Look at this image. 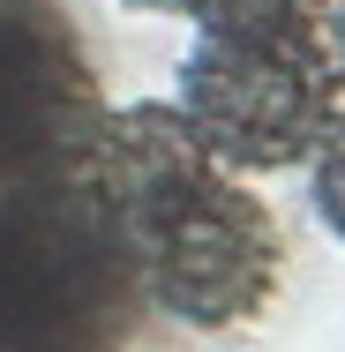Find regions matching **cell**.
<instances>
[{"label": "cell", "instance_id": "1", "mask_svg": "<svg viewBox=\"0 0 345 352\" xmlns=\"http://www.w3.org/2000/svg\"><path fill=\"white\" fill-rule=\"evenodd\" d=\"M113 217L143 255L150 300L188 330H248L278 300L285 240L263 195L240 188L173 105H121L98 150Z\"/></svg>", "mask_w": 345, "mask_h": 352}, {"label": "cell", "instance_id": "2", "mask_svg": "<svg viewBox=\"0 0 345 352\" xmlns=\"http://www.w3.org/2000/svg\"><path fill=\"white\" fill-rule=\"evenodd\" d=\"M173 113L225 173H293L345 113L323 15L300 0H233L196 23Z\"/></svg>", "mask_w": 345, "mask_h": 352}, {"label": "cell", "instance_id": "3", "mask_svg": "<svg viewBox=\"0 0 345 352\" xmlns=\"http://www.w3.org/2000/svg\"><path fill=\"white\" fill-rule=\"evenodd\" d=\"M308 203L331 225V240H345V113L331 120V135L315 142V157H308Z\"/></svg>", "mask_w": 345, "mask_h": 352}, {"label": "cell", "instance_id": "4", "mask_svg": "<svg viewBox=\"0 0 345 352\" xmlns=\"http://www.w3.org/2000/svg\"><path fill=\"white\" fill-rule=\"evenodd\" d=\"M121 8H143V15H180V23H203V15L233 8V0H121Z\"/></svg>", "mask_w": 345, "mask_h": 352}, {"label": "cell", "instance_id": "5", "mask_svg": "<svg viewBox=\"0 0 345 352\" xmlns=\"http://www.w3.org/2000/svg\"><path fill=\"white\" fill-rule=\"evenodd\" d=\"M323 45H331V68H338V90H345V0L323 8Z\"/></svg>", "mask_w": 345, "mask_h": 352}, {"label": "cell", "instance_id": "6", "mask_svg": "<svg viewBox=\"0 0 345 352\" xmlns=\"http://www.w3.org/2000/svg\"><path fill=\"white\" fill-rule=\"evenodd\" d=\"M300 8H315V15H323V8H331V0H300Z\"/></svg>", "mask_w": 345, "mask_h": 352}]
</instances>
